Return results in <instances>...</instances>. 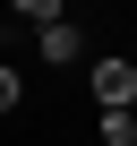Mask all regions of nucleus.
<instances>
[{"instance_id": "2", "label": "nucleus", "mask_w": 137, "mask_h": 146, "mask_svg": "<svg viewBox=\"0 0 137 146\" xmlns=\"http://www.w3.org/2000/svg\"><path fill=\"white\" fill-rule=\"evenodd\" d=\"M86 86H94V112H103V103H137V60H128V52H103V60L86 69Z\"/></svg>"}, {"instance_id": "3", "label": "nucleus", "mask_w": 137, "mask_h": 146, "mask_svg": "<svg viewBox=\"0 0 137 146\" xmlns=\"http://www.w3.org/2000/svg\"><path fill=\"white\" fill-rule=\"evenodd\" d=\"M103 146H137V103H103Z\"/></svg>"}, {"instance_id": "1", "label": "nucleus", "mask_w": 137, "mask_h": 146, "mask_svg": "<svg viewBox=\"0 0 137 146\" xmlns=\"http://www.w3.org/2000/svg\"><path fill=\"white\" fill-rule=\"evenodd\" d=\"M34 60H43V69H77V60H86V35H77V17H68V9L34 26Z\"/></svg>"}, {"instance_id": "5", "label": "nucleus", "mask_w": 137, "mask_h": 146, "mask_svg": "<svg viewBox=\"0 0 137 146\" xmlns=\"http://www.w3.org/2000/svg\"><path fill=\"white\" fill-rule=\"evenodd\" d=\"M9 17L17 26H43V17H60V0H9Z\"/></svg>"}, {"instance_id": "4", "label": "nucleus", "mask_w": 137, "mask_h": 146, "mask_svg": "<svg viewBox=\"0 0 137 146\" xmlns=\"http://www.w3.org/2000/svg\"><path fill=\"white\" fill-rule=\"evenodd\" d=\"M26 103V78H17V60H0V112H17Z\"/></svg>"}]
</instances>
